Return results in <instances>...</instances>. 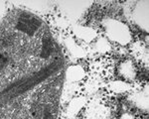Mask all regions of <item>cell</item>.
<instances>
[{"label": "cell", "instance_id": "6da1fadb", "mask_svg": "<svg viewBox=\"0 0 149 119\" xmlns=\"http://www.w3.org/2000/svg\"><path fill=\"white\" fill-rule=\"evenodd\" d=\"M39 27H40V21L30 15L27 16L26 14H23L21 16L20 20H19V22L16 25V29L29 36L34 35L36 30Z\"/></svg>", "mask_w": 149, "mask_h": 119}, {"label": "cell", "instance_id": "7a4b0ae2", "mask_svg": "<svg viewBox=\"0 0 149 119\" xmlns=\"http://www.w3.org/2000/svg\"><path fill=\"white\" fill-rule=\"evenodd\" d=\"M53 51V44L50 38H44L43 39V48L41 51V58L47 59L51 55Z\"/></svg>", "mask_w": 149, "mask_h": 119}, {"label": "cell", "instance_id": "3957f363", "mask_svg": "<svg viewBox=\"0 0 149 119\" xmlns=\"http://www.w3.org/2000/svg\"><path fill=\"white\" fill-rule=\"evenodd\" d=\"M24 82L25 80H18V82H14L13 83H11V84H9L8 86L6 87L4 90H2L1 92H0V95H4V94H6L7 92H9V91H11L12 89H18L19 86H20L22 83H24Z\"/></svg>", "mask_w": 149, "mask_h": 119}, {"label": "cell", "instance_id": "277c9868", "mask_svg": "<svg viewBox=\"0 0 149 119\" xmlns=\"http://www.w3.org/2000/svg\"><path fill=\"white\" fill-rule=\"evenodd\" d=\"M44 119H52V117H51V113H50L48 110H46V113H45Z\"/></svg>", "mask_w": 149, "mask_h": 119}]
</instances>
